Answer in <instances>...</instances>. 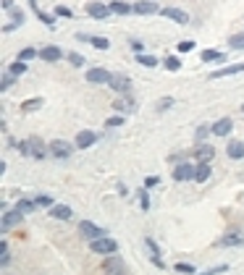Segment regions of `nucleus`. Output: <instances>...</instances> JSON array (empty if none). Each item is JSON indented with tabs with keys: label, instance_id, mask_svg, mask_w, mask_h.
I'll return each instance as SVG.
<instances>
[{
	"label": "nucleus",
	"instance_id": "5fc2aeb1",
	"mask_svg": "<svg viewBox=\"0 0 244 275\" xmlns=\"http://www.w3.org/2000/svg\"><path fill=\"white\" fill-rule=\"evenodd\" d=\"M0 6H3V11H11V8H16V3H13V0H3Z\"/></svg>",
	"mask_w": 244,
	"mask_h": 275
},
{
	"label": "nucleus",
	"instance_id": "ddd939ff",
	"mask_svg": "<svg viewBox=\"0 0 244 275\" xmlns=\"http://www.w3.org/2000/svg\"><path fill=\"white\" fill-rule=\"evenodd\" d=\"M113 110L121 113V116H129V113L137 110V100L131 97V95H118V100L113 102Z\"/></svg>",
	"mask_w": 244,
	"mask_h": 275
},
{
	"label": "nucleus",
	"instance_id": "e433bc0d",
	"mask_svg": "<svg viewBox=\"0 0 244 275\" xmlns=\"http://www.w3.org/2000/svg\"><path fill=\"white\" fill-rule=\"evenodd\" d=\"M16 79H18V76H13V74H8V71H6L3 76H0V92H8V89L16 84Z\"/></svg>",
	"mask_w": 244,
	"mask_h": 275
},
{
	"label": "nucleus",
	"instance_id": "f03ea898",
	"mask_svg": "<svg viewBox=\"0 0 244 275\" xmlns=\"http://www.w3.org/2000/svg\"><path fill=\"white\" fill-rule=\"evenodd\" d=\"M79 234H82V239H87V241H97V239L108 236L105 228H100V225L92 223V220H82V223H79Z\"/></svg>",
	"mask_w": 244,
	"mask_h": 275
},
{
	"label": "nucleus",
	"instance_id": "393cba45",
	"mask_svg": "<svg viewBox=\"0 0 244 275\" xmlns=\"http://www.w3.org/2000/svg\"><path fill=\"white\" fill-rule=\"evenodd\" d=\"M199 58H202V63H223L226 60V55L223 53H218V50H202V53H199Z\"/></svg>",
	"mask_w": 244,
	"mask_h": 275
},
{
	"label": "nucleus",
	"instance_id": "4be33fe9",
	"mask_svg": "<svg viewBox=\"0 0 244 275\" xmlns=\"http://www.w3.org/2000/svg\"><path fill=\"white\" fill-rule=\"evenodd\" d=\"M241 244H244V236L236 234V231H229L226 236L218 239V246H241Z\"/></svg>",
	"mask_w": 244,
	"mask_h": 275
},
{
	"label": "nucleus",
	"instance_id": "f704fd0d",
	"mask_svg": "<svg viewBox=\"0 0 244 275\" xmlns=\"http://www.w3.org/2000/svg\"><path fill=\"white\" fill-rule=\"evenodd\" d=\"M34 207H37V202H34V199H18V202H16V210H18V213H24V215L32 213Z\"/></svg>",
	"mask_w": 244,
	"mask_h": 275
},
{
	"label": "nucleus",
	"instance_id": "49530a36",
	"mask_svg": "<svg viewBox=\"0 0 244 275\" xmlns=\"http://www.w3.org/2000/svg\"><path fill=\"white\" fill-rule=\"evenodd\" d=\"M16 152H18L21 157H32V152H29V139L18 142V144H16Z\"/></svg>",
	"mask_w": 244,
	"mask_h": 275
},
{
	"label": "nucleus",
	"instance_id": "cd10ccee",
	"mask_svg": "<svg viewBox=\"0 0 244 275\" xmlns=\"http://www.w3.org/2000/svg\"><path fill=\"white\" fill-rule=\"evenodd\" d=\"M27 71H29V66H27L24 60H18V58L8 66V74H13V76H24Z\"/></svg>",
	"mask_w": 244,
	"mask_h": 275
},
{
	"label": "nucleus",
	"instance_id": "1a4fd4ad",
	"mask_svg": "<svg viewBox=\"0 0 244 275\" xmlns=\"http://www.w3.org/2000/svg\"><path fill=\"white\" fill-rule=\"evenodd\" d=\"M103 270H105V275L126 272V262H124V257H121V255H108V257L103 260Z\"/></svg>",
	"mask_w": 244,
	"mask_h": 275
},
{
	"label": "nucleus",
	"instance_id": "9d476101",
	"mask_svg": "<svg viewBox=\"0 0 244 275\" xmlns=\"http://www.w3.org/2000/svg\"><path fill=\"white\" fill-rule=\"evenodd\" d=\"M84 11H87V16L95 18V21H105L108 16H113L110 6H105V3H87V6H84Z\"/></svg>",
	"mask_w": 244,
	"mask_h": 275
},
{
	"label": "nucleus",
	"instance_id": "c03bdc74",
	"mask_svg": "<svg viewBox=\"0 0 244 275\" xmlns=\"http://www.w3.org/2000/svg\"><path fill=\"white\" fill-rule=\"evenodd\" d=\"M34 202H37V207H48V210H50L53 204H55V202H53L48 194H37V197H34Z\"/></svg>",
	"mask_w": 244,
	"mask_h": 275
},
{
	"label": "nucleus",
	"instance_id": "bb28decb",
	"mask_svg": "<svg viewBox=\"0 0 244 275\" xmlns=\"http://www.w3.org/2000/svg\"><path fill=\"white\" fill-rule=\"evenodd\" d=\"M213 134V123H202V126H197V131H194V139H197V144L199 142H208V136Z\"/></svg>",
	"mask_w": 244,
	"mask_h": 275
},
{
	"label": "nucleus",
	"instance_id": "7ed1b4c3",
	"mask_svg": "<svg viewBox=\"0 0 244 275\" xmlns=\"http://www.w3.org/2000/svg\"><path fill=\"white\" fill-rule=\"evenodd\" d=\"M194 173H197V163H192V160H187V163H179V165L171 171L173 181H194Z\"/></svg>",
	"mask_w": 244,
	"mask_h": 275
},
{
	"label": "nucleus",
	"instance_id": "39448f33",
	"mask_svg": "<svg viewBox=\"0 0 244 275\" xmlns=\"http://www.w3.org/2000/svg\"><path fill=\"white\" fill-rule=\"evenodd\" d=\"M110 74L108 68H103V66H92V68H87V81L90 84H103V87H108L110 84Z\"/></svg>",
	"mask_w": 244,
	"mask_h": 275
},
{
	"label": "nucleus",
	"instance_id": "4d7b16f0",
	"mask_svg": "<svg viewBox=\"0 0 244 275\" xmlns=\"http://www.w3.org/2000/svg\"><path fill=\"white\" fill-rule=\"evenodd\" d=\"M118 194H121V197H126V194H129V189L124 186V183H118Z\"/></svg>",
	"mask_w": 244,
	"mask_h": 275
},
{
	"label": "nucleus",
	"instance_id": "b1692460",
	"mask_svg": "<svg viewBox=\"0 0 244 275\" xmlns=\"http://www.w3.org/2000/svg\"><path fill=\"white\" fill-rule=\"evenodd\" d=\"M42 105H45V100L42 97H29V100H21V113H34V110H39Z\"/></svg>",
	"mask_w": 244,
	"mask_h": 275
},
{
	"label": "nucleus",
	"instance_id": "6e6552de",
	"mask_svg": "<svg viewBox=\"0 0 244 275\" xmlns=\"http://www.w3.org/2000/svg\"><path fill=\"white\" fill-rule=\"evenodd\" d=\"M192 157H194V163H213V157H215V147L208 144V142H199L194 150H192Z\"/></svg>",
	"mask_w": 244,
	"mask_h": 275
},
{
	"label": "nucleus",
	"instance_id": "9b49d317",
	"mask_svg": "<svg viewBox=\"0 0 244 275\" xmlns=\"http://www.w3.org/2000/svg\"><path fill=\"white\" fill-rule=\"evenodd\" d=\"M66 55H63V50L58 48V45H42V50H39V60L42 63H58Z\"/></svg>",
	"mask_w": 244,
	"mask_h": 275
},
{
	"label": "nucleus",
	"instance_id": "6ab92c4d",
	"mask_svg": "<svg viewBox=\"0 0 244 275\" xmlns=\"http://www.w3.org/2000/svg\"><path fill=\"white\" fill-rule=\"evenodd\" d=\"M231 129H234L231 116H223V118H218V121L213 123V134H215V136H231Z\"/></svg>",
	"mask_w": 244,
	"mask_h": 275
},
{
	"label": "nucleus",
	"instance_id": "6e6d98bb",
	"mask_svg": "<svg viewBox=\"0 0 244 275\" xmlns=\"http://www.w3.org/2000/svg\"><path fill=\"white\" fill-rule=\"evenodd\" d=\"M27 3H29V8L34 11V13H39L42 8H39V3H37V0H27Z\"/></svg>",
	"mask_w": 244,
	"mask_h": 275
},
{
	"label": "nucleus",
	"instance_id": "423d86ee",
	"mask_svg": "<svg viewBox=\"0 0 244 275\" xmlns=\"http://www.w3.org/2000/svg\"><path fill=\"white\" fill-rule=\"evenodd\" d=\"M21 220H24V213H18L16 207H13V210H6V213H3V218H0V231L8 234L11 228L21 225Z\"/></svg>",
	"mask_w": 244,
	"mask_h": 275
},
{
	"label": "nucleus",
	"instance_id": "a18cd8bd",
	"mask_svg": "<svg viewBox=\"0 0 244 275\" xmlns=\"http://www.w3.org/2000/svg\"><path fill=\"white\" fill-rule=\"evenodd\" d=\"M194 45H197L194 39H181L179 45H176V50H179V53H192V50H194Z\"/></svg>",
	"mask_w": 244,
	"mask_h": 275
},
{
	"label": "nucleus",
	"instance_id": "2f4dec72",
	"mask_svg": "<svg viewBox=\"0 0 244 275\" xmlns=\"http://www.w3.org/2000/svg\"><path fill=\"white\" fill-rule=\"evenodd\" d=\"M137 63L145 66V68H155V66H158V58L150 55V53H139V55H137Z\"/></svg>",
	"mask_w": 244,
	"mask_h": 275
},
{
	"label": "nucleus",
	"instance_id": "a878e982",
	"mask_svg": "<svg viewBox=\"0 0 244 275\" xmlns=\"http://www.w3.org/2000/svg\"><path fill=\"white\" fill-rule=\"evenodd\" d=\"M210 178V163H197V173H194V183H205Z\"/></svg>",
	"mask_w": 244,
	"mask_h": 275
},
{
	"label": "nucleus",
	"instance_id": "864d4df0",
	"mask_svg": "<svg viewBox=\"0 0 244 275\" xmlns=\"http://www.w3.org/2000/svg\"><path fill=\"white\" fill-rule=\"evenodd\" d=\"M16 29H18V24H13V21H8V24L3 27V32H6V34H11V32H16Z\"/></svg>",
	"mask_w": 244,
	"mask_h": 275
},
{
	"label": "nucleus",
	"instance_id": "4468645a",
	"mask_svg": "<svg viewBox=\"0 0 244 275\" xmlns=\"http://www.w3.org/2000/svg\"><path fill=\"white\" fill-rule=\"evenodd\" d=\"M145 246H147V251H150L152 265L163 270V267H166V262H163V257H160V246H158V241H155L152 236H145Z\"/></svg>",
	"mask_w": 244,
	"mask_h": 275
},
{
	"label": "nucleus",
	"instance_id": "37998d69",
	"mask_svg": "<svg viewBox=\"0 0 244 275\" xmlns=\"http://www.w3.org/2000/svg\"><path fill=\"white\" fill-rule=\"evenodd\" d=\"M139 207H142V213H150V207H152V202H150V192H147V189H142V192H139Z\"/></svg>",
	"mask_w": 244,
	"mask_h": 275
},
{
	"label": "nucleus",
	"instance_id": "ea45409f",
	"mask_svg": "<svg viewBox=\"0 0 244 275\" xmlns=\"http://www.w3.org/2000/svg\"><path fill=\"white\" fill-rule=\"evenodd\" d=\"M37 18H39L48 29H55V13H45V11H39V13H37Z\"/></svg>",
	"mask_w": 244,
	"mask_h": 275
},
{
	"label": "nucleus",
	"instance_id": "13d9d810",
	"mask_svg": "<svg viewBox=\"0 0 244 275\" xmlns=\"http://www.w3.org/2000/svg\"><path fill=\"white\" fill-rule=\"evenodd\" d=\"M116 275H126V272H116Z\"/></svg>",
	"mask_w": 244,
	"mask_h": 275
},
{
	"label": "nucleus",
	"instance_id": "c9c22d12",
	"mask_svg": "<svg viewBox=\"0 0 244 275\" xmlns=\"http://www.w3.org/2000/svg\"><path fill=\"white\" fill-rule=\"evenodd\" d=\"M66 60H69L74 68H84V66H87V60H84L82 53H66Z\"/></svg>",
	"mask_w": 244,
	"mask_h": 275
},
{
	"label": "nucleus",
	"instance_id": "603ef678",
	"mask_svg": "<svg viewBox=\"0 0 244 275\" xmlns=\"http://www.w3.org/2000/svg\"><path fill=\"white\" fill-rule=\"evenodd\" d=\"M131 50H134V53L139 55V53H145V45H142L139 39H131Z\"/></svg>",
	"mask_w": 244,
	"mask_h": 275
},
{
	"label": "nucleus",
	"instance_id": "412c9836",
	"mask_svg": "<svg viewBox=\"0 0 244 275\" xmlns=\"http://www.w3.org/2000/svg\"><path fill=\"white\" fill-rule=\"evenodd\" d=\"M110 11H113V16H129L134 13V3H124V0H113V3H108Z\"/></svg>",
	"mask_w": 244,
	"mask_h": 275
},
{
	"label": "nucleus",
	"instance_id": "a19ab883",
	"mask_svg": "<svg viewBox=\"0 0 244 275\" xmlns=\"http://www.w3.org/2000/svg\"><path fill=\"white\" fill-rule=\"evenodd\" d=\"M173 102H176V100H173L171 95H168V97H160L158 102H155V110H158V113H166L168 108H173Z\"/></svg>",
	"mask_w": 244,
	"mask_h": 275
},
{
	"label": "nucleus",
	"instance_id": "c756f323",
	"mask_svg": "<svg viewBox=\"0 0 244 275\" xmlns=\"http://www.w3.org/2000/svg\"><path fill=\"white\" fill-rule=\"evenodd\" d=\"M34 58H39V50H37V48H21V50H18V60L29 63V60H34Z\"/></svg>",
	"mask_w": 244,
	"mask_h": 275
},
{
	"label": "nucleus",
	"instance_id": "473e14b6",
	"mask_svg": "<svg viewBox=\"0 0 244 275\" xmlns=\"http://www.w3.org/2000/svg\"><path fill=\"white\" fill-rule=\"evenodd\" d=\"M90 45L97 50H108L110 48V39L108 37H97V34H90Z\"/></svg>",
	"mask_w": 244,
	"mask_h": 275
},
{
	"label": "nucleus",
	"instance_id": "5701e85b",
	"mask_svg": "<svg viewBox=\"0 0 244 275\" xmlns=\"http://www.w3.org/2000/svg\"><path fill=\"white\" fill-rule=\"evenodd\" d=\"M226 155H229L231 160H241V157H244V142H239V139H229Z\"/></svg>",
	"mask_w": 244,
	"mask_h": 275
},
{
	"label": "nucleus",
	"instance_id": "8fccbe9b",
	"mask_svg": "<svg viewBox=\"0 0 244 275\" xmlns=\"http://www.w3.org/2000/svg\"><path fill=\"white\" fill-rule=\"evenodd\" d=\"M55 16H60V18H71L74 13H71V8H66V6H55Z\"/></svg>",
	"mask_w": 244,
	"mask_h": 275
},
{
	"label": "nucleus",
	"instance_id": "f257e3e1",
	"mask_svg": "<svg viewBox=\"0 0 244 275\" xmlns=\"http://www.w3.org/2000/svg\"><path fill=\"white\" fill-rule=\"evenodd\" d=\"M90 251H92V255H103V257L118 255V241L110 239V236H103L97 241H90Z\"/></svg>",
	"mask_w": 244,
	"mask_h": 275
},
{
	"label": "nucleus",
	"instance_id": "2eb2a0df",
	"mask_svg": "<svg viewBox=\"0 0 244 275\" xmlns=\"http://www.w3.org/2000/svg\"><path fill=\"white\" fill-rule=\"evenodd\" d=\"M160 16H166V18H171L173 24H179V27H187L189 24V13H184L181 8H173V6H168V8H163L160 11Z\"/></svg>",
	"mask_w": 244,
	"mask_h": 275
},
{
	"label": "nucleus",
	"instance_id": "bf43d9fd",
	"mask_svg": "<svg viewBox=\"0 0 244 275\" xmlns=\"http://www.w3.org/2000/svg\"><path fill=\"white\" fill-rule=\"evenodd\" d=\"M241 113H244V105H241Z\"/></svg>",
	"mask_w": 244,
	"mask_h": 275
},
{
	"label": "nucleus",
	"instance_id": "4c0bfd02",
	"mask_svg": "<svg viewBox=\"0 0 244 275\" xmlns=\"http://www.w3.org/2000/svg\"><path fill=\"white\" fill-rule=\"evenodd\" d=\"M229 48H231V50H244V32L229 37Z\"/></svg>",
	"mask_w": 244,
	"mask_h": 275
},
{
	"label": "nucleus",
	"instance_id": "c85d7f7f",
	"mask_svg": "<svg viewBox=\"0 0 244 275\" xmlns=\"http://www.w3.org/2000/svg\"><path fill=\"white\" fill-rule=\"evenodd\" d=\"M163 68H166V71H171V74H176V71H181V60L176 58V55H166Z\"/></svg>",
	"mask_w": 244,
	"mask_h": 275
},
{
	"label": "nucleus",
	"instance_id": "f8f14e48",
	"mask_svg": "<svg viewBox=\"0 0 244 275\" xmlns=\"http://www.w3.org/2000/svg\"><path fill=\"white\" fill-rule=\"evenodd\" d=\"M29 152L34 160H45L50 155V144H45L39 136H29Z\"/></svg>",
	"mask_w": 244,
	"mask_h": 275
},
{
	"label": "nucleus",
	"instance_id": "0eeeda50",
	"mask_svg": "<svg viewBox=\"0 0 244 275\" xmlns=\"http://www.w3.org/2000/svg\"><path fill=\"white\" fill-rule=\"evenodd\" d=\"M110 89L116 92V95H131V76H126V74H113L110 76V84H108Z\"/></svg>",
	"mask_w": 244,
	"mask_h": 275
},
{
	"label": "nucleus",
	"instance_id": "de8ad7c7",
	"mask_svg": "<svg viewBox=\"0 0 244 275\" xmlns=\"http://www.w3.org/2000/svg\"><path fill=\"white\" fill-rule=\"evenodd\" d=\"M229 265H215V267H208L205 272H197V275H220V272H226Z\"/></svg>",
	"mask_w": 244,
	"mask_h": 275
},
{
	"label": "nucleus",
	"instance_id": "58836bf2",
	"mask_svg": "<svg viewBox=\"0 0 244 275\" xmlns=\"http://www.w3.org/2000/svg\"><path fill=\"white\" fill-rule=\"evenodd\" d=\"M173 270H176V272H184V275H197V267H194L192 262H176Z\"/></svg>",
	"mask_w": 244,
	"mask_h": 275
},
{
	"label": "nucleus",
	"instance_id": "aec40b11",
	"mask_svg": "<svg viewBox=\"0 0 244 275\" xmlns=\"http://www.w3.org/2000/svg\"><path fill=\"white\" fill-rule=\"evenodd\" d=\"M48 215L55 218V220H71V218H74V210L69 207V204H53Z\"/></svg>",
	"mask_w": 244,
	"mask_h": 275
},
{
	"label": "nucleus",
	"instance_id": "3c124183",
	"mask_svg": "<svg viewBox=\"0 0 244 275\" xmlns=\"http://www.w3.org/2000/svg\"><path fill=\"white\" fill-rule=\"evenodd\" d=\"M158 183H160V178H158V176H147V178H145V189H155Z\"/></svg>",
	"mask_w": 244,
	"mask_h": 275
},
{
	"label": "nucleus",
	"instance_id": "a211bd4d",
	"mask_svg": "<svg viewBox=\"0 0 244 275\" xmlns=\"http://www.w3.org/2000/svg\"><path fill=\"white\" fill-rule=\"evenodd\" d=\"M163 8L158 3H152V0H137L134 3V13L137 16H155V13H160Z\"/></svg>",
	"mask_w": 244,
	"mask_h": 275
},
{
	"label": "nucleus",
	"instance_id": "f3484780",
	"mask_svg": "<svg viewBox=\"0 0 244 275\" xmlns=\"http://www.w3.org/2000/svg\"><path fill=\"white\" fill-rule=\"evenodd\" d=\"M236 74H244V63H231L223 68H215L210 74V79H226V76H236Z\"/></svg>",
	"mask_w": 244,
	"mask_h": 275
},
{
	"label": "nucleus",
	"instance_id": "20e7f679",
	"mask_svg": "<svg viewBox=\"0 0 244 275\" xmlns=\"http://www.w3.org/2000/svg\"><path fill=\"white\" fill-rule=\"evenodd\" d=\"M74 150H76V144L66 142V139H53V142H50V155H53V157H58V160L71 157V155H74Z\"/></svg>",
	"mask_w": 244,
	"mask_h": 275
},
{
	"label": "nucleus",
	"instance_id": "09e8293b",
	"mask_svg": "<svg viewBox=\"0 0 244 275\" xmlns=\"http://www.w3.org/2000/svg\"><path fill=\"white\" fill-rule=\"evenodd\" d=\"M187 160H189V152H176V155L168 157V163H176V165H179V163H187Z\"/></svg>",
	"mask_w": 244,
	"mask_h": 275
},
{
	"label": "nucleus",
	"instance_id": "72a5a7b5",
	"mask_svg": "<svg viewBox=\"0 0 244 275\" xmlns=\"http://www.w3.org/2000/svg\"><path fill=\"white\" fill-rule=\"evenodd\" d=\"M8 16H11V21H13V24H18V27H24V21H27V13L21 11L18 6H16V8H11V11H8Z\"/></svg>",
	"mask_w": 244,
	"mask_h": 275
},
{
	"label": "nucleus",
	"instance_id": "dca6fc26",
	"mask_svg": "<svg viewBox=\"0 0 244 275\" xmlns=\"http://www.w3.org/2000/svg\"><path fill=\"white\" fill-rule=\"evenodd\" d=\"M95 142H97V134H95V131H90V129L79 131V134H76V139H74L76 150H90Z\"/></svg>",
	"mask_w": 244,
	"mask_h": 275
},
{
	"label": "nucleus",
	"instance_id": "79ce46f5",
	"mask_svg": "<svg viewBox=\"0 0 244 275\" xmlns=\"http://www.w3.org/2000/svg\"><path fill=\"white\" fill-rule=\"evenodd\" d=\"M126 123V116H121V113H118V116H110L108 121H105V129H118V126H124Z\"/></svg>",
	"mask_w": 244,
	"mask_h": 275
},
{
	"label": "nucleus",
	"instance_id": "7c9ffc66",
	"mask_svg": "<svg viewBox=\"0 0 244 275\" xmlns=\"http://www.w3.org/2000/svg\"><path fill=\"white\" fill-rule=\"evenodd\" d=\"M11 265V251H8V241L3 239L0 241V267H8Z\"/></svg>",
	"mask_w": 244,
	"mask_h": 275
}]
</instances>
